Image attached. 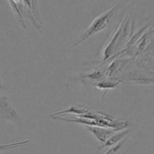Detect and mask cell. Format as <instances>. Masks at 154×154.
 I'll use <instances>...</instances> for the list:
<instances>
[{"label":"cell","mask_w":154,"mask_h":154,"mask_svg":"<svg viewBox=\"0 0 154 154\" xmlns=\"http://www.w3.org/2000/svg\"><path fill=\"white\" fill-rule=\"evenodd\" d=\"M125 4H126V1L120 2L116 4L114 6H113L111 8H110L108 11H107L106 12L98 16L96 18H95V19L93 20V22H92V24H90V27H88V29H87V30L84 32V34H83L82 36L75 42V43H74L72 47L78 46V45H80L81 42L85 41L86 39L90 38V36H93V35L96 34L97 33L102 31V30L109 24L110 21L112 19L114 15L115 14L117 13V12Z\"/></svg>","instance_id":"6da1fadb"},{"label":"cell","mask_w":154,"mask_h":154,"mask_svg":"<svg viewBox=\"0 0 154 154\" xmlns=\"http://www.w3.org/2000/svg\"><path fill=\"white\" fill-rule=\"evenodd\" d=\"M11 122L21 126V117L5 95H0V123Z\"/></svg>","instance_id":"7a4b0ae2"},{"label":"cell","mask_w":154,"mask_h":154,"mask_svg":"<svg viewBox=\"0 0 154 154\" xmlns=\"http://www.w3.org/2000/svg\"><path fill=\"white\" fill-rule=\"evenodd\" d=\"M126 18H124V19L122 18V19L120 20V23H119L117 28H116L115 31H114V35H113L111 39H110L108 43L107 44V45L105 46V49H104L103 51V54H102V61H103L102 63H105L107 60H110V58H111V57L116 53V48H117V42H118L119 37H120V33H121L122 29H123V25H124Z\"/></svg>","instance_id":"3957f363"},{"label":"cell","mask_w":154,"mask_h":154,"mask_svg":"<svg viewBox=\"0 0 154 154\" xmlns=\"http://www.w3.org/2000/svg\"><path fill=\"white\" fill-rule=\"evenodd\" d=\"M84 126L87 131L91 132L96 137V139L100 142L101 144L105 143V140L114 132L120 131V130L115 129V128H106V127L90 126V125H84Z\"/></svg>","instance_id":"277c9868"},{"label":"cell","mask_w":154,"mask_h":154,"mask_svg":"<svg viewBox=\"0 0 154 154\" xmlns=\"http://www.w3.org/2000/svg\"><path fill=\"white\" fill-rule=\"evenodd\" d=\"M131 132L130 128H127V129H123L120 130V131H117L116 132H114V134H111L104 143L100 144L99 146H98V149H102L106 147H110V146H112L114 145H115L116 143H117L118 142H120L122 139H123L124 137H126V136L129 135Z\"/></svg>","instance_id":"5b68a950"},{"label":"cell","mask_w":154,"mask_h":154,"mask_svg":"<svg viewBox=\"0 0 154 154\" xmlns=\"http://www.w3.org/2000/svg\"><path fill=\"white\" fill-rule=\"evenodd\" d=\"M122 82L121 80L117 79V78H105L100 81L97 82H87V84L95 86L97 88L104 91V94L109 89H113L118 86Z\"/></svg>","instance_id":"8992f818"},{"label":"cell","mask_w":154,"mask_h":154,"mask_svg":"<svg viewBox=\"0 0 154 154\" xmlns=\"http://www.w3.org/2000/svg\"><path fill=\"white\" fill-rule=\"evenodd\" d=\"M105 78H108L105 72L100 70H95L90 73L84 74L79 77V79H85L86 82H97Z\"/></svg>","instance_id":"52a82bcc"},{"label":"cell","mask_w":154,"mask_h":154,"mask_svg":"<svg viewBox=\"0 0 154 154\" xmlns=\"http://www.w3.org/2000/svg\"><path fill=\"white\" fill-rule=\"evenodd\" d=\"M129 135H130V134H129V135L126 136V137H124L123 139H122L120 142H118L117 143H116L115 145H114V146H110L109 149H108V150H107L104 154H117L118 153L119 151H120V149L122 148V146L124 145V143H126V140H128Z\"/></svg>","instance_id":"ba28073f"},{"label":"cell","mask_w":154,"mask_h":154,"mask_svg":"<svg viewBox=\"0 0 154 154\" xmlns=\"http://www.w3.org/2000/svg\"><path fill=\"white\" fill-rule=\"evenodd\" d=\"M29 143V140H26L23 141H19L16 142V143H7V144H0V152L4 150H7V149H13V148L20 147V146H25V145L28 144Z\"/></svg>","instance_id":"9c48e42d"},{"label":"cell","mask_w":154,"mask_h":154,"mask_svg":"<svg viewBox=\"0 0 154 154\" xmlns=\"http://www.w3.org/2000/svg\"><path fill=\"white\" fill-rule=\"evenodd\" d=\"M6 88H7V86H6L5 83L3 81L2 79L0 77V93H2V92L5 91Z\"/></svg>","instance_id":"30bf717a"}]
</instances>
